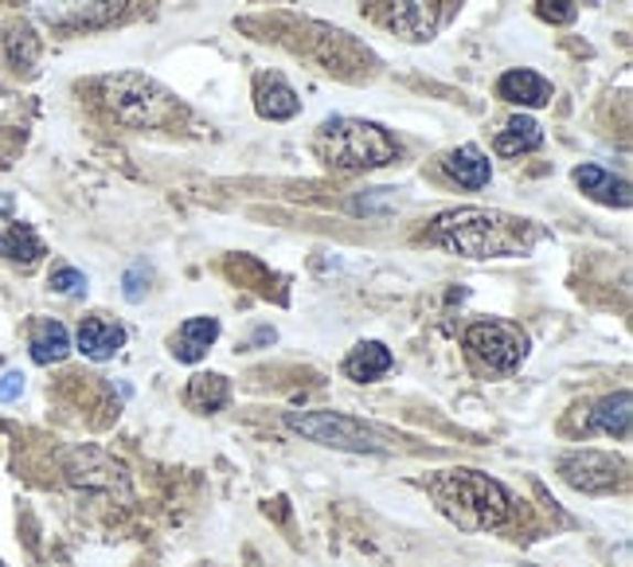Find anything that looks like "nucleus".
Instances as JSON below:
<instances>
[{
  "instance_id": "26",
  "label": "nucleus",
  "mask_w": 633,
  "mask_h": 567,
  "mask_svg": "<svg viewBox=\"0 0 633 567\" xmlns=\"http://www.w3.org/2000/svg\"><path fill=\"white\" fill-rule=\"evenodd\" d=\"M24 396V372H4L0 376V404H12V399H20Z\"/></svg>"
},
{
  "instance_id": "15",
  "label": "nucleus",
  "mask_w": 633,
  "mask_h": 567,
  "mask_svg": "<svg viewBox=\"0 0 633 567\" xmlns=\"http://www.w3.org/2000/svg\"><path fill=\"white\" fill-rule=\"evenodd\" d=\"M0 60L9 63L12 71H20V75H28L40 63V35L28 24L0 28Z\"/></svg>"
},
{
  "instance_id": "4",
  "label": "nucleus",
  "mask_w": 633,
  "mask_h": 567,
  "mask_svg": "<svg viewBox=\"0 0 633 567\" xmlns=\"http://www.w3.org/2000/svg\"><path fill=\"white\" fill-rule=\"evenodd\" d=\"M98 103L118 126L126 129H161L180 118V103L164 90L157 78L126 71V75H110L98 83Z\"/></svg>"
},
{
  "instance_id": "17",
  "label": "nucleus",
  "mask_w": 633,
  "mask_h": 567,
  "mask_svg": "<svg viewBox=\"0 0 633 567\" xmlns=\"http://www.w3.org/2000/svg\"><path fill=\"white\" fill-rule=\"evenodd\" d=\"M391 353H387V344L379 341H364L356 344L348 353V361H344V372H348L356 384H372V379H379L384 372H391Z\"/></svg>"
},
{
  "instance_id": "27",
  "label": "nucleus",
  "mask_w": 633,
  "mask_h": 567,
  "mask_svg": "<svg viewBox=\"0 0 633 567\" xmlns=\"http://www.w3.org/2000/svg\"><path fill=\"white\" fill-rule=\"evenodd\" d=\"M12 212V196H0V215Z\"/></svg>"
},
{
  "instance_id": "7",
  "label": "nucleus",
  "mask_w": 633,
  "mask_h": 567,
  "mask_svg": "<svg viewBox=\"0 0 633 567\" xmlns=\"http://www.w3.org/2000/svg\"><path fill=\"white\" fill-rule=\"evenodd\" d=\"M32 9L43 24L63 28V32H83V28L118 24L129 12V0H35Z\"/></svg>"
},
{
  "instance_id": "6",
  "label": "nucleus",
  "mask_w": 633,
  "mask_h": 567,
  "mask_svg": "<svg viewBox=\"0 0 633 567\" xmlns=\"http://www.w3.org/2000/svg\"><path fill=\"white\" fill-rule=\"evenodd\" d=\"M465 349L489 368L513 372L528 356V336L508 321H478V325L465 329Z\"/></svg>"
},
{
  "instance_id": "21",
  "label": "nucleus",
  "mask_w": 633,
  "mask_h": 567,
  "mask_svg": "<svg viewBox=\"0 0 633 567\" xmlns=\"http://www.w3.org/2000/svg\"><path fill=\"white\" fill-rule=\"evenodd\" d=\"M0 258L20 263V267H32V263H40V258H43L40 235H35L28 224H9L4 232H0Z\"/></svg>"
},
{
  "instance_id": "2",
  "label": "nucleus",
  "mask_w": 633,
  "mask_h": 567,
  "mask_svg": "<svg viewBox=\"0 0 633 567\" xmlns=\"http://www.w3.org/2000/svg\"><path fill=\"white\" fill-rule=\"evenodd\" d=\"M438 509L458 528H496L513 513V498L501 482L478 470H446L430 482Z\"/></svg>"
},
{
  "instance_id": "1",
  "label": "nucleus",
  "mask_w": 633,
  "mask_h": 567,
  "mask_svg": "<svg viewBox=\"0 0 633 567\" xmlns=\"http://www.w3.org/2000/svg\"><path fill=\"white\" fill-rule=\"evenodd\" d=\"M430 239L438 247L454 250L465 258H501V255H521L536 243V227L521 215L508 212H489V207H458L446 212L430 227Z\"/></svg>"
},
{
  "instance_id": "9",
  "label": "nucleus",
  "mask_w": 633,
  "mask_h": 567,
  "mask_svg": "<svg viewBox=\"0 0 633 567\" xmlns=\"http://www.w3.org/2000/svg\"><path fill=\"white\" fill-rule=\"evenodd\" d=\"M438 20H442V0H387V24L403 40H430L438 32Z\"/></svg>"
},
{
  "instance_id": "22",
  "label": "nucleus",
  "mask_w": 633,
  "mask_h": 567,
  "mask_svg": "<svg viewBox=\"0 0 633 567\" xmlns=\"http://www.w3.org/2000/svg\"><path fill=\"white\" fill-rule=\"evenodd\" d=\"M232 399V387H227V379L219 376V372H200V376H192L189 384V404L196 407V411H219L223 404Z\"/></svg>"
},
{
  "instance_id": "16",
  "label": "nucleus",
  "mask_w": 633,
  "mask_h": 567,
  "mask_svg": "<svg viewBox=\"0 0 633 567\" xmlns=\"http://www.w3.org/2000/svg\"><path fill=\"white\" fill-rule=\"evenodd\" d=\"M215 336H219V321L215 318H189L180 325L176 341H172V353H176V361L196 364L215 344Z\"/></svg>"
},
{
  "instance_id": "14",
  "label": "nucleus",
  "mask_w": 633,
  "mask_h": 567,
  "mask_svg": "<svg viewBox=\"0 0 633 567\" xmlns=\"http://www.w3.org/2000/svg\"><path fill=\"white\" fill-rule=\"evenodd\" d=\"M255 106L262 118L270 121H286L301 110V98L282 75H262L258 78V90H255Z\"/></svg>"
},
{
  "instance_id": "20",
  "label": "nucleus",
  "mask_w": 633,
  "mask_h": 567,
  "mask_svg": "<svg viewBox=\"0 0 633 567\" xmlns=\"http://www.w3.org/2000/svg\"><path fill=\"white\" fill-rule=\"evenodd\" d=\"M71 356V333L60 321H40L32 329V361L35 364H60Z\"/></svg>"
},
{
  "instance_id": "13",
  "label": "nucleus",
  "mask_w": 633,
  "mask_h": 567,
  "mask_svg": "<svg viewBox=\"0 0 633 567\" xmlns=\"http://www.w3.org/2000/svg\"><path fill=\"white\" fill-rule=\"evenodd\" d=\"M442 169L450 181H458L470 192L485 189V184L493 181V164H489V157L481 153L478 146H462V149H454V153H446Z\"/></svg>"
},
{
  "instance_id": "11",
  "label": "nucleus",
  "mask_w": 633,
  "mask_h": 567,
  "mask_svg": "<svg viewBox=\"0 0 633 567\" xmlns=\"http://www.w3.org/2000/svg\"><path fill=\"white\" fill-rule=\"evenodd\" d=\"M496 95L513 106H548L551 103V83L536 71H505L496 78Z\"/></svg>"
},
{
  "instance_id": "8",
  "label": "nucleus",
  "mask_w": 633,
  "mask_h": 567,
  "mask_svg": "<svg viewBox=\"0 0 633 567\" xmlns=\"http://www.w3.org/2000/svg\"><path fill=\"white\" fill-rule=\"evenodd\" d=\"M559 473L567 478V485L582 493H610L625 482V462H614L599 450H582V454H567L559 462Z\"/></svg>"
},
{
  "instance_id": "5",
  "label": "nucleus",
  "mask_w": 633,
  "mask_h": 567,
  "mask_svg": "<svg viewBox=\"0 0 633 567\" xmlns=\"http://www.w3.org/2000/svg\"><path fill=\"white\" fill-rule=\"evenodd\" d=\"M286 427L333 450H356V454H387L391 450L384 435H376L372 427H364V422L348 419L341 411H290Z\"/></svg>"
},
{
  "instance_id": "19",
  "label": "nucleus",
  "mask_w": 633,
  "mask_h": 567,
  "mask_svg": "<svg viewBox=\"0 0 633 567\" xmlns=\"http://www.w3.org/2000/svg\"><path fill=\"white\" fill-rule=\"evenodd\" d=\"M633 399L630 392H618V396L602 399L591 411V430H602V435H614V439H630V422H633Z\"/></svg>"
},
{
  "instance_id": "25",
  "label": "nucleus",
  "mask_w": 633,
  "mask_h": 567,
  "mask_svg": "<svg viewBox=\"0 0 633 567\" xmlns=\"http://www.w3.org/2000/svg\"><path fill=\"white\" fill-rule=\"evenodd\" d=\"M146 290H149V270L138 263V267H129L126 290H121V293H126V301H141V298H146Z\"/></svg>"
},
{
  "instance_id": "18",
  "label": "nucleus",
  "mask_w": 633,
  "mask_h": 567,
  "mask_svg": "<svg viewBox=\"0 0 633 567\" xmlns=\"http://www.w3.org/2000/svg\"><path fill=\"white\" fill-rule=\"evenodd\" d=\"M539 146H544V129H539V121L528 118V114H516V118L496 133V153L501 157H521Z\"/></svg>"
},
{
  "instance_id": "3",
  "label": "nucleus",
  "mask_w": 633,
  "mask_h": 567,
  "mask_svg": "<svg viewBox=\"0 0 633 567\" xmlns=\"http://www.w3.org/2000/svg\"><path fill=\"white\" fill-rule=\"evenodd\" d=\"M316 157L336 172H368L384 169L399 157V146L384 126L364 118H333L316 133Z\"/></svg>"
},
{
  "instance_id": "12",
  "label": "nucleus",
  "mask_w": 633,
  "mask_h": 567,
  "mask_svg": "<svg viewBox=\"0 0 633 567\" xmlns=\"http://www.w3.org/2000/svg\"><path fill=\"white\" fill-rule=\"evenodd\" d=\"M121 344H126V329H121L118 321L86 318L83 325H78V349H83V356H90V361H110V356H118Z\"/></svg>"
},
{
  "instance_id": "23",
  "label": "nucleus",
  "mask_w": 633,
  "mask_h": 567,
  "mask_svg": "<svg viewBox=\"0 0 633 567\" xmlns=\"http://www.w3.org/2000/svg\"><path fill=\"white\" fill-rule=\"evenodd\" d=\"M52 290L55 293H67V298H83L86 293V275L75 267H60L52 275Z\"/></svg>"
},
{
  "instance_id": "10",
  "label": "nucleus",
  "mask_w": 633,
  "mask_h": 567,
  "mask_svg": "<svg viewBox=\"0 0 633 567\" xmlns=\"http://www.w3.org/2000/svg\"><path fill=\"white\" fill-rule=\"evenodd\" d=\"M575 184H579L591 200H599V204H607V207H630L633 204L630 181H622V176H614V172L599 169V164H582V169H575Z\"/></svg>"
},
{
  "instance_id": "24",
  "label": "nucleus",
  "mask_w": 633,
  "mask_h": 567,
  "mask_svg": "<svg viewBox=\"0 0 633 567\" xmlns=\"http://www.w3.org/2000/svg\"><path fill=\"white\" fill-rule=\"evenodd\" d=\"M575 4H579V0H536L539 17L551 20V24H567V20H575Z\"/></svg>"
}]
</instances>
